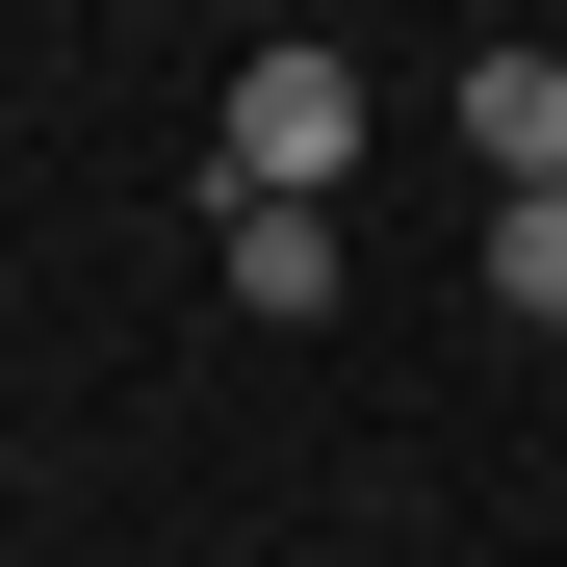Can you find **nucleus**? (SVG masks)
I'll use <instances>...</instances> for the list:
<instances>
[{"label": "nucleus", "instance_id": "1", "mask_svg": "<svg viewBox=\"0 0 567 567\" xmlns=\"http://www.w3.org/2000/svg\"><path fill=\"white\" fill-rule=\"evenodd\" d=\"M207 181H233V207H336V181H361V52H258L207 104Z\"/></svg>", "mask_w": 567, "mask_h": 567}, {"label": "nucleus", "instance_id": "2", "mask_svg": "<svg viewBox=\"0 0 567 567\" xmlns=\"http://www.w3.org/2000/svg\"><path fill=\"white\" fill-rule=\"evenodd\" d=\"M464 155H491V181H567V52H464Z\"/></svg>", "mask_w": 567, "mask_h": 567}, {"label": "nucleus", "instance_id": "3", "mask_svg": "<svg viewBox=\"0 0 567 567\" xmlns=\"http://www.w3.org/2000/svg\"><path fill=\"white\" fill-rule=\"evenodd\" d=\"M233 310L310 336V310H336V207H233Z\"/></svg>", "mask_w": 567, "mask_h": 567}, {"label": "nucleus", "instance_id": "4", "mask_svg": "<svg viewBox=\"0 0 567 567\" xmlns=\"http://www.w3.org/2000/svg\"><path fill=\"white\" fill-rule=\"evenodd\" d=\"M491 310L567 336V181H491Z\"/></svg>", "mask_w": 567, "mask_h": 567}]
</instances>
